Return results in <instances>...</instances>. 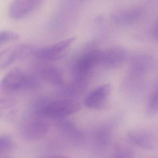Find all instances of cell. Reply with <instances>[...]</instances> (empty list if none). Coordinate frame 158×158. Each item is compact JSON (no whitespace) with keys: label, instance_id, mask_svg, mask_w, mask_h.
<instances>
[{"label":"cell","instance_id":"cell-1","mask_svg":"<svg viewBox=\"0 0 158 158\" xmlns=\"http://www.w3.org/2000/svg\"><path fill=\"white\" fill-rule=\"evenodd\" d=\"M33 111L46 118L57 120L65 118L78 112L81 105L78 102L70 99L49 100L39 98L31 105Z\"/></svg>","mask_w":158,"mask_h":158},{"label":"cell","instance_id":"cell-2","mask_svg":"<svg viewBox=\"0 0 158 158\" xmlns=\"http://www.w3.org/2000/svg\"><path fill=\"white\" fill-rule=\"evenodd\" d=\"M37 79L27 74L19 68H15L7 72L0 82V88L6 92H13L21 90H30L38 88Z\"/></svg>","mask_w":158,"mask_h":158},{"label":"cell","instance_id":"cell-3","mask_svg":"<svg viewBox=\"0 0 158 158\" xmlns=\"http://www.w3.org/2000/svg\"><path fill=\"white\" fill-rule=\"evenodd\" d=\"M50 125L47 118L33 113L29 110L23 116L20 124L22 136L28 140H40L49 132Z\"/></svg>","mask_w":158,"mask_h":158},{"label":"cell","instance_id":"cell-4","mask_svg":"<svg viewBox=\"0 0 158 158\" xmlns=\"http://www.w3.org/2000/svg\"><path fill=\"white\" fill-rule=\"evenodd\" d=\"M101 50L87 51L79 58L74 66L75 79L87 80L88 76L97 65L100 63Z\"/></svg>","mask_w":158,"mask_h":158},{"label":"cell","instance_id":"cell-5","mask_svg":"<svg viewBox=\"0 0 158 158\" xmlns=\"http://www.w3.org/2000/svg\"><path fill=\"white\" fill-rule=\"evenodd\" d=\"M128 139L136 146L145 150H154L158 147V135L145 130H135L128 133Z\"/></svg>","mask_w":158,"mask_h":158},{"label":"cell","instance_id":"cell-6","mask_svg":"<svg viewBox=\"0 0 158 158\" xmlns=\"http://www.w3.org/2000/svg\"><path fill=\"white\" fill-rule=\"evenodd\" d=\"M75 38L71 37L54 44L36 50L35 55L39 59L44 60H57L63 57L64 52L74 42Z\"/></svg>","mask_w":158,"mask_h":158},{"label":"cell","instance_id":"cell-7","mask_svg":"<svg viewBox=\"0 0 158 158\" xmlns=\"http://www.w3.org/2000/svg\"><path fill=\"white\" fill-rule=\"evenodd\" d=\"M111 90V86L109 84H103L96 87L86 96L84 100L85 105L92 109L103 108L107 103Z\"/></svg>","mask_w":158,"mask_h":158},{"label":"cell","instance_id":"cell-8","mask_svg":"<svg viewBox=\"0 0 158 158\" xmlns=\"http://www.w3.org/2000/svg\"><path fill=\"white\" fill-rule=\"evenodd\" d=\"M126 57V51L123 48L110 47L101 51L99 64L105 67L115 68L123 64Z\"/></svg>","mask_w":158,"mask_h":158},{"label":"cell","instance_id":"cell-9","mask_svg":"<svg viewBox=\"0 0 158 158\" xmlns=\"http://www.w3.org/2000/svg\"><path fill=\"white\" fill-rule=\"evenodd\" d=\"M144 14V11L142 7H128L116 12L112 16V19L118 25H131L140 21Z\"/></svg>","mask_w":158,"mask_h":158},{"label":"cell","instance_id":"cell-10","mask_svg":"<svg viewBox=\"0 0 158 158\" xmlns=\"http://www.w3.org/2000/svg\"><path fill=\"white\" fill-rule=\"evenodd\" d=\"M40 1L17 0L12 2L9 7V13L13 19H19L31 13L40 4Z\"/></svg>","mask_w":158,"mask_h":158},{"label":"cell","instance_id":"cell-11","mask_svg":"<svg viewBox=\"0 0 158 158\" xmlns=\"http://www.w3.org/2000/svg\"><path fill=\"white\" fill-rule=\"evenodd\" d=\"M153 62L152 58L147 55L136 56L132 60L131 66V73L133 79L140 81L150 69Z\"/></svg>","mask_w":158,"mask_h":158},{"label":"cell","instance_id":"cell-12","mask_svg":"<svg viewBox=\"0 0 158 158\" xmlns=\"http://www.w3.org/2000/svg\"><path fill=\"white\" fill-rule=\"evenodd\" d=\"M57 128L73 143L78 144L83 139L81 132L77 128L75 123L66 118L56 120Z\"/></svg>","mask_w":158,"mask_h":158},{"label":"cell","instance_id":"cell-13","mask_svg":"<svg viewBox=\"0 0 158 158\" xmlns=\"http://www.w3.org/2000/svg\"><path fill=\"white\" fill-rule=\"evenodd\" d=\"M41 77L47 82L57 86H62L64 83V76L62 71L56 67L45 66L40 70Z\"/></svg>","mask_w":158,"mask_h":158},{"label":"cell","instance_id":"cell-14","mask_svg":"<svg viewBox=\"0 0 158 158\" xmlns=\"http://www.w3.org/2000/svg\"><path fill=\"white\" fill-rule=\"evenodd\" d=\"M87 80L75 79L66 87L64 94L67 96H76L84 92L87 86Z\"/></svg>","mask_w":158,"mask_h":158},{"label":"cell","instance_id":"cell-15","mask_svg":"<svg viewBox=\"0 0 158 158\" xmlns=\"http://www.w3.org/2000/svg\"><path fill=\"white\" fill-rule=\"evenodd\" d=\"M16 60H23L35 54L36 50L34 47L28 44H20L14 47Z\"/></svg>","mask_w":158,"mask_h":158},{"label":"cell","instance_id":"cell-16","mask_svg":"<svg viewBox=\"0 0 158 158\" xmlns=\"http://www.w3.org/2000/svg\"><path fill=\"white\" fill-rule=\"evenodd\" d=\"M15 60L14 47L3 49L0 51V70L6 68Z\"/></svg>","mask_w":158,"mask_h":158},{"label":"cell","instance_id":"cell-17","mask_svg":"<svg viewBox=\"0 0 158 158\" xmlns=\"http://www.w3.org/2000/svg\"><path fill=\"white\" fill-rule=\"evenodd\" d=\"M111 132L107 127H101L96 131L95 138L96 142L100 146L106 147L111 141Z\"/></svg>","mask_w":158,"mask_h":158},{"label":"cell","instance_id":"cell-18","mask_svg":"<svg viewBox=\"0 0 158 158\" xmlns=\"http://www.w3.org/2000/svg\"><path fill=\"white\" fill-rule=\"evenodd\" d=\"M14 147V141L11 136L7 135H0V155H4Z\"/></svg>","mask_w":158,"mask_h":158},{"label":"cell","instance_id":"cell-19","mask_svg":"<svg viewBox=\"0 0 158 158\" xmlns=\"http://www.w3.org/2000/svg\"><path fill=\"white\" fill-rule=\"evenodd\" d=\"M158 111V88L150 96L147 107L148 116H153Z\"/></svg>","mask_w":158,"mask_h":158},{"label":"cell","instance_id":"cell-20","mask_svg":"<svg viewBox=\"0 0 158 158\" xmlns=\"http://www.w3.org/2000/svg\"><path fill=\"white\" fill-rule=\"evenodd\" d=\"M20 36L17 32L10 30L0 31V46L9 42L17 41L20 39Z\"/></svg>","mask_w":158,"mask_h":158},{"label":"cell","instance_id":"cell-21","mask_svg":"<svg viewBox=\"0 0 158 158\" xmlns=\"http://www.w3.org/2000/svg\"><path fill=\"white\" fill-rule=\"evenodd\" d=\"M16 101L11 97H0V109H7L15 105Z\"/></svg>","mask_w":158,"mask_h":158},{"label":"cell","instance_id":"cell-22","mask_svg":"<svg viewBox=\"0 0 158 158\" xmlns=\"http://www.w3.org/2000/svg\"><path fill=\"white\" fill-rule=\"evenodd\" d=\"M153 35L156 39L158 40V23L153 29Z\"/></svg>","mask_w":158,"mask_h":158},{"label":"cell","instance_id":"cell-23","mask_svg":"<svg viewBox=\"0 0 158 158\" xmlns=\"http://www.w3.org/2000/svg\"><path fill=\"white\" fill-rule=\"evenodd\" d=\"M40 158H71L70 157L67 156H50L44 157Z\"/></svg>","mask_w":158,"mask_h":158},{"label":"cell","instance_id":"cell-24","mask_svg":"<svg viewBox=\"0 0 158 158\" xmlns=\"http://www.w3.org/2000/svg\"><path fill=\"white\" fill-rule=\"evenodd\" d=\"M0 158H9L8 157L6 156H4V155H0Z\"/></svg>","mask_w":158,"mask_h":158}]
</instances>
